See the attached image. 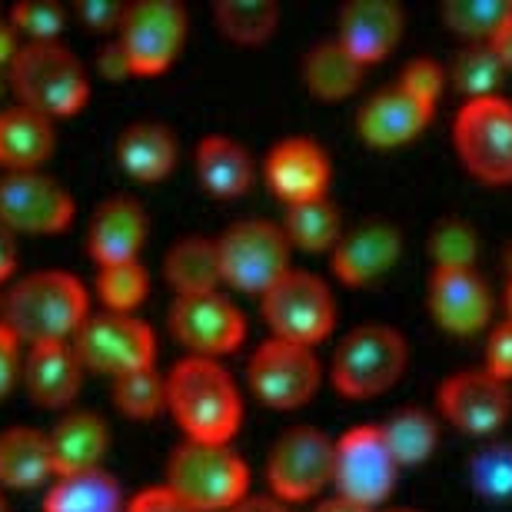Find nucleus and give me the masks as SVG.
<instances>
[{"mask_svg": "<svg viewBox=\"0 0 512 512\" xmlns=\"http://www.w3.org/2000/svg\"><path fill=\"white\" fill-rule=\"evenodd\" d=\"M167 406L187 439L230 443L243 419V399L233 376L217 360L187 356L167 376Z\"/></svg>", "mask_w": 512, "mask_h": 512, "instance_id": "1", "label": "nucleus"}, {"mask_svg": "<svg viewBox=\"0 0 512 512\" xmlns=\"http://www.w3.org/2000/svg\"><path fill=\"white\" fill-rule=\"evenodd\" d=\"M90 316L87 290L77 276L64 270H40L17 280L4 300V326L17 340L67 343Z\"/></svg>", "mask_w": 512, "mask_h": 512, "instance_id": "2", "label": "nucleus"}, {"mask_svg": "<svg viewBox=\"0 0 512 512\" xmlns=\"http://www.w3.org/2000/svg\"><path fill=\"white\" fill-rule=\"evenodd\" d=\"M163 486L193 512H223L250 496V469L227 443L183 439L167 459Z\"/></svg>", "mask_w": 512, "mask_h": 512, "instance_id": "3", "label": "nucleus"}, {"mask_svg": "<svg viewBox=\"0 0 512 512\" xmlns=\"http://www.w3.org/2000/svg\"><path fill=\"white\" fill-rule=\"evenodd\" d=\"M10 84L20 107L44 117H70L87 104L90 80L84 64L60 40H27L10 64Z\"/></svg>", "mask_w": 512, "mask_h": 512, "instance_id": "4", "label": "nucleus"}, {"mask_svg": "<svg viewBox=\"0 0 512 512\" xmlns=\"http://www.w3.org/2000/svg\"><path fill=\"white\" fill-rule=\"evenodd\" d=\"M409 346L396 326L363 323L340 340L333 353V386L350 399H373L393 389L406 373Z\"/></svg>", "mask_w": 512, "mask_h": 512, "instance_id": "5", "label": "nucleus"}, {"mask_svg": "<svg viewBox=\"0 0 512 512\" xmlns=\"http://www.w3.org/2000/svg\"><path fill=\"white\" fill-rule=\"evenodd\" d=\"M453 143L476 180L493 187L512 183V100L503 94L466 100L456 110Z\"/></svg>", "mask_w": 512, "mask_h": 512, "instance_id": "6", "label": "nucleus"}, {"mask_svg": "<svg viewBox=\"0 0 512 512\" xmlns=\"http://www.w3.org/2000/svg\"><path fill=\"white\" fill-rule=\"evenodd\" d=\"M263 320L276 340L316 346L333 333L336 300L316 273L290 270L260 296Z\"/></svg>", "mask_w": 512, "mask_h": 512, "instance_id": "7", "label": "nucleus"}, {"mask_svg": "<svg viewBox=\"0 0 512 512\" xmlns=\"http://www.w3.org/2000/svg\"><path fill=\"white\" fill-rule=\"evenodd\" d=\"M223 283H233L243 293H266L293 270L290 240L283 227L270 220H240L217 237Z\"/></svg>", "mask_w": 512, "mask_h": 512, "instance_id": "8", "label": "nucleus"}, {"mask_svg": "<svg viewBox=\"0 0 512 512\" xmlns=\"http://www.w3.org/2000/svg\"><path fill=\"white\" fill-rule=\"evenodd\" d=\"M336 443L316 426H293L266 459V483L280 503H303L333 483Z\"/></svg>", "mask_w": 512, "mask_h": 512, "instance_id": "9", "label": "nucleus"}, {"mask_svg": "<svg viewBox=\"0 0 512 512\" xmlns=\"http://www.w3.org/2000/svg\"><path fill=\"white\" fill-rule=\"evenodd\" d=\"M187 40V10L177 0H133L117 27L130 70L137 77L163 74L180 57Z\"/></svg>", "mask_w": 512, "mask_h": 512, "instance_id": "10", "label": "nucleus"}, {"mask_svg": "<svg viewBox=\"0 0 512 512\" xmlns=\"http://www.w3.org/2000/svg\"><path fill=\"white\" fill-rule=\"evenodd\" d=\"M74 350L84 370L107 376H124L133 370H147L157 360V336L133 313H94L74 336Z\"/></svg>", "mask_w": 512, "mask_h": 512, "instance_id": "11", "label": "nucleus"}, {"mask_svg": "<svg viewBox=\"0 0 512 512\" xmlns=\"http://www.w3.org/2000/svg\"><path fill=\"white\" fill-rule=\"evenodd\" d=\"M396 473L399 466L393 453H389L383 429L376 423L353 426L350 433L336 439V463H333L336 496L373 509L393 493Z\"/></svg>", "mask_w": 512, "mask_h": 512, "instance_id": "12", "label": "nucleus"}, {"mask_svg": "<svg viewBox=\"0 0 512 512\" xmlns=\"http://www.w3.org/2000/svg\"><path fill=\"white\" fill-rule=\"evenodd\" d=\"M320 360L313 346L270 336L250 356V389L270 409H300L320 389Z\"/></svg>", "mask_w": 512, "mask_h": 512, "instance_id": "13", "label": "nucleus"}, {"mask_svg": "<svg viewBox=\"0 0 512 512\" xmlns=\"http://www.w3.org/2000/svg\"><path fill=\"white\" fill-rule=\"evenodd\" d=\"M170 330L190 356H207V360L240 350V343L247 340V320L240 306L230 303L220 290L177 296L170 306Z\"/></svg>", "mask_w": 512, "mask_h": 512, "instance_id": "14", "label": "nucleus"}, {"mask_svg": "<svg viewBox=\"0 0 512 512\" xmlns=\"http://www.w3.org/2000/svg\"><path fill=\"white\" fill-rule=\"evenodd\" d=\"M0 220L14 233H60L74 220V197L40 170L4 173Z\"/></svg>", "mask_w": 512, "mask_h": 512, "instance_id": "15", "label": "nucleus"}, {"mask_svg": "<svg viewBox=\"0 0 512 512\" xmlns=\"http://www.w3.org/2000/svg\"><path fill=\"white\" fill-rule=\"evenodd\" d=\"M436 403L459 433L493 436L512 416V389L479 366V370H459L449 376L439 386Z\"/></svg>", "mask_w": 512, "mask_h": 512, "instance_id": "16", "label": "nucleus"}, {"mask_svg": "<svg viewBox=\"0 0 512 512\" xmlns=\"http://www.w3.org/2000/svg\"><path fill=\"white\" fill-rule=\"evenodd\" d=\"M426 303L439 330L453 336H473L486 330L493 320V293H489L483 276L476 273V266L473 270L433 266L426 283Z\"/></svg>", "mask_w": 512, "mask_h": 512, "instance_id": "17", "label": "nucleus"}, {"mask_svg": "<svg viewBox=\"0 0 512 512\" xmlns=\"http://www.w3.org/2000/svg\"><path fill=\"white\" fill-rule=\"evenodd\" d=\"M433 110V104H426L423 97H416L413 90H406L396 80L393 87L376 90L363 100L360 114H356V130L370 147L393 150L416 140L433 120Z\"/></svg>", "mask_w": 512, "mask_h": 512, "instance_id": "18", "label": "nucleus"}, {"mask_svg": "<svg viewBox=\"0 0 512 512\" xmlns=\"http://www.w3.org/2000/svg\"><path fill=\"white\" fill-rule=\"evenodd\" d=\"M399 253H403V233L386 220H370L343 233L330 250V266L336 280L346 286H373L399 263Z\"/></svg>", "mask_w": 512, "mask_h": 512, "instance_id": "19", "label": "nucleus"}, {"mask_svg": "<svg viewBox=\"0 0 512 512\" xmlns=\"http://www.w3.org/2000/svg\"><path fill=\"white\" fill-rule=\"evenodd\" d=\"M266 183L286 207L303 200L326 197L330 187V157L316 140L310 137H286L266 153L263 163Z\"/></svg>", "mask_w": 512, "mask_h": 512, "instance_id": "20", "label": "nucleus"}, {"mask_svg": "<svg viewBox=\"0 0 512 512\" xmlns=\"http://www.w3.org/2000/svg\"><path fill=\"white\" fill-rule=\"evenodd\" d=\"M403 37V10L393 0H353L340 10L336 40L360 60L373 67L396 50Z\"/></svg>", "mask_w": 512, "mask_h": 512, "instance_id": "21", "label": "nucleus"}, {"mask_svg": "<svg viewBox=\"0 0 512 512\" xmlns=\"http://www.w3.org/2000/svg\"><path fill=\"white\" fill-rule=\"evenodd\" d=\"M24 386L30 399L44 409H60L74 403L84 386V363L74 343H37L24 360Z\"/></svg>", "mask_w": 512, "mask_h": 512, "instance_id": "22", "label": "nucleus"}, {"mask_svg": "<svg viewBox=\"0 0 512 512\" xmlns=\"http://www.w3.org/2000/svg\"><path fill=\"white\" fill-rule=\"evenodd\" d=\"M143 237H147V213L133 197L120 193V197H107L94 210L87 250L100 266L137 260Z\"/></svg>", "mask_w": 512, "mask_h": 512, "instance_id": "23", "label": "nucleus"}, {"mask_svg": "<svg viewBox=\"0 0 512 512\" xmlns=\"http://www.w3.org/2000/svg\"><path fill=\"white\" fill-rule=\"evenodd\" d=\"M54 476H77L100 469L110 449V429L97 413H70L47 433Z\"/></svg>", "mask_w": 512, "mask_h": 512, "instance_id": "24", "label": "nucleus"}, {"mask_svg": "<svg viewBox=\"0 0 512 512\" xmlns=\"http://www.w3.org/2000/svg\"><path fill=\"white\" fill-rule=\"evenodd\" d=\"M54 120L27 107L0 110V167L7 173L37 170L54 153Z\"/></svg>", "mask_w": 512, "mask_h": 512, "instance_id": "25", "label": "nucleus"}, {"mask_svg": "<svg viewBox=\"0 0 512 512\" xmlns=\"http://www.w3.org/2000/svg\"><path fill=\"white\" fill-rule=\"evenodd\" d=\"M197 177L203 190L220 200H237L250 190L253 183V157L247 147L223 133L203 137L197 143Z\"/></svg>", "mask_w": 512, "mask_h": 512, "instance_id": "26", "label": "nucleus"}, {"mask_svg": "<svg viewBox=\"0 0 512 512\" xmlns=\"http://www.w3.org/2000/svg\"><path fill=\"white\" fill-rule=\"evenodd\" d=\"M177 137H173L170 127L153 124V120H140V124H130L120 133L117 143V160L133 180H147L157 183L167 173L177 167Z\"/></svg>", "mask_w": 512, "mask_h": 512, "instance_id": "27", "label": "nucleus"}, {"mask_svg": "<svg viewBox=\"0 0 512 512\" xmlns=\"http://www.w3.org/2000/svg\"><path fill=\"white\" fill-rule=\"evenodd\" d=\"M54 476L47 433L30 426H10L0 433V486L34 489Z\"/></svg>", "mask_w": 512, "mask_h": 512, "instance_id": "28", "label": "nucleus"}, {"mask_svg": "<svg viewBox=\"0 0 512 512\" xmlns=\"http://www.w3.org/2000/svg\"><path fill=\"white\" fill-rule=\"evenodd\" d=\"M167 283L177 290V296H197V293H217L223 283L220 270V250L217 237H183L167 250L163 260Z\"/></svg>", "mask_w": 512, "mask_h": 512, "instance_id": "29", "label": "nucleus"}, {"mask_svg": "<svg viewBox=\"0 0 512 512\" xmlns=\"http://www.w3.org/2000/svg\"><path fill=\"white\" fill-rule=\"evenodd\" d=\"M366 67L346 50L340 40H320L303 57V84L320 100H346L363 84Z\"/></svg>", "mask_w": 512, "mask_h": 512, "instance_id": "30", "label": "nucleus"}, {"mask_svg": "<svg viewBox=\"0 0 512 512\" xmlns=\"http://www.w3.org/2000/svg\"><path fill=\"white\" fill-rule=\"evenodd\" d=\"M44 512H124V489L104 466L60 476L44 499Z\"/></svg>", "mask_w": 512, "mask_h": 512, "instance_id": "31", "label": "nucleus"}, {"mask_svg": "<svg viewBox=\"0 0 512 512\" xmlns=\"http://www.w3.org/2000/svg\"><path fill=\"white\" fill-rule=\"evenodd\" d=\"M383 439L393 453L396 466H423L439 446V419L423 406H403L380 423Z\"/></svg>", "mask_w": 512, "mask_h": 512, "instance_id": "32", "label": "nucleus"}, {"mask_svg": "<svg viewBox=\"0 0 512 512\" xmlns=\"http://www.w3.org/2000/svg\"><path fill=\"white\" fill-rule=\"evenodd\" d=\"M283 233L290 240V247L306 253H330L343 237L340 207L330 197H316L286 207Z\"/></svg>", "mask_w": 512, "mask_h": 512, "instance_id": "33", "label": "nucleus"}, {"mask_svg": "<svg viewBox=\"0 0 512 512\" xmlns=\"http://www.w3.org/2000/svg\"><path fill=\"white\" fill-rule=\"evenodd\" d=\"M446 77L466 100L496 97L509 70L493 44H463L456 50L453 64L446 67Z\"/></svg>", "mask_w": 512, "mask_h": 512, "instance_id": "34", "label": "nucleus"}, {"mask_svg": "<svg viewBox=\"0 0 512 512\" xmlns=\"http://www.w3.org/2000/svg\"><path fill=\"white\" fill-rule=\"evenodd\" d=\"M439 17L466 44H493L512 20V0H446Z\"/></svg>", "mask_w": 512, "mask_h": 512, "instance_id": "35", "label": "nucleus"}, {"mask_svg": "<svg viewBox=\"0 0 512 512\" xmlns=\"http://www.w3.org/2000/svg\"><path fill=\"white\" fill-rule=\"evenodd\" d=\"M213 17L223 37L237 44H263L280 24V7L273 0H220Z\"/></svg>", "mask_w": 512, "mask_h": 512, "instance_id": "36", "label": "nucleus"}, {"mask_svg": "<svg viewBox=\"0 0 512 512\" xmlns=\"http://www.w3.org/2000/svg\"><path fill=\"white\" fill-rule=\"evenodd\" d=\"M469 486L476 496L489 503H509L512 499V439H496L476 449V456L466 466Z\"/></svg>", "mask_w": 512, "mask_h": 512, "instance_id": "37", "label": "nucleus"}, {"mask_svg": "<svg viewBox=\"0 0 512 512\" xmlns=\"http://www.w3.org/2000/svg\"><path fill=\"white\" fill-rule=\"evenodd\" d=\"M114 403L130 419H153L167 406V380L157 373V366L133 370L114 380Z\"/></svg>", "mask_w": 512, "mask_h": 512, "instance_id": "38", "label": "nucleus"}, {"mask_svg": "<svg viewBox=\"0 0 512 512\" xmlns=\"http://www.w3.org/2000/svg\"><path fill=\"white\" fill-rule=\"evenodd\" d=\"M150 290V276L143 270L140 260H124L100 266L97 276V293L110 313H130L143 303V296Z\"/></svg>", "mask_w": 512, "mask_h": 512, "instance_id": "39", "label": "nucleus"}, {"mask_svg": "<svg viewBox=\"0 0 512 512\" xmlns=\"http://www.w3.org/2000/svg\"><path fill=\"white\" fill-rule=\"evenodd\" d=\"M429 256L443 270H473L479 256V233L466 220L446 217L429 230Z\"/></svg>", "mask_w": 512, "mask_h": 512, "instance_id": "40", "label": "nucleus"}, {"mask_svg": "<svg viewBox=\"0 0 512 512\" xmlns=\"http://www.w3.org/2000/svg\"><path fill=\"white\" fill-rule=\"evenodd\" d=\"M10 24L27 40H57L67 24V7L54 0H24L10 10Z\"/></svg>", "mask_w": 512, "mask_h": 512, "instance_id": "41", "label": "nucleus"}, {"mask_svg": "<svg viewBox=\"0 0 512 512\" xmlns=\"http://www.w3.org/2000/svg\"><path fill=\"white\" fill-rule=\"evenodd\" d=\"M446 67L439 64V60L433 57H416L409 60V64L403 67V74H399V84H403L406 90H413L416 97H423L426 104L436 107L439 94H443L446 87Z\"/></svg>", "mask_w": 512, "mask_h": 512, "instance_id": "42", "label": "nucleus"}, {"mask_svg": "<svg viewBox=\"0 0 512 512\" xmlns=\"http://www.w3.org/2000/svg\"><path fill=\"white\" fill-rule=\"evenodd\" d=\"M483 370L493 373L496 380L512 383V320H503L493 333H489Z\"/></svg>", "mask_w": 512, "mask_h": 512, "instance_id": "43", "label": "nucleus"}, {"mask_svg": "<svg viewBox=\"0 0 512 512\" xmlns=\"http://www.w3.org/2000/svg\"><path fill=\"white\" fill-rule=\"evenodd\" d=\"M127 4H117V0H80L74 7L77 20L94 34H107V30H117L120 20H124Z\"/></svg>", "mask_w": 512, "mask_h": 512, "instance_id": "44", "label": "nucleus"}, {"mask_svg": "<svg viewBox=\"0 0 512 512\" xmlns=\"http://www.w3.org/2000/svg\"><path fill=\"white\" fill-rule=\"evenodd\" d=\"M20 340L7 330L4 320H0V399H4L10 389H14L17 376L24 373V360H20Z\"/></svg>", "mask_w": 512, "mask_h": 512, "instance_id": "45", "label": "nucleus"}, {"mask_svg": "<svg viewBox=\"0 0 512 512\" xmlns=\"http://www.w3.org/2000/svg\"><path fill=\"white\" fill-rule=\"evenodd\" d=\"M124 512H193V509L183 506L167 486H157V489H143V493L133 496Z\"/></svg>", "mask_w": 512, "mask_h": 512, "instance_id": "46", "label": "nucleus"}, {"mask_svg": "<svg viewBox=\"0 0 512 512\" xmlns=\"http://www.w3.org/2000/svg\"><path fill=\"white\" fill-rule=\"evenodd\" d=\"M97 70L104 74L107 80H124V77H130L133 70H130V60H127V54H124V47L117 44H104L100 47V54H97Z\"/></svg>", "mask_w": 512, "mask_h": 512, "instance_id": "47", "label": "nucleus"}, {"mask_svg": "<svg viewBox=\"0 0 512 512\" xmlns=\"http://www.w3.org/2000/svg\"><path fill=\"white\" fill-rule=\"evenodd\" d=\"M17 233L0 220V280H7L17 266Z\"/></svg>", "mask_w": 512, "mask_h": 512, "instance_id": "48", "label": "nucleus"}, {"mask_svg": "<svg viewBox=\"0 0 512 512\" xmlns=\"http://www.w3.org/2000/svg\"><path fill=\"white\" fill-rule=\"evenodd\" d=\"M24 47L17 40V30H14V24L10 20H0V67H10L14 64V57H17V50Z\"/></svg>", "mask_w": 512, "mask_h": 512, "instance_id": "49", "label": "nucleus"}, {"mask_svg": "<svg viewBox=\"0 0 512 512\" xmlns=\"http://www.w3.org/2000/svg\"><path fill=\"white\" fill-rule=\"evenodd\" d=\"M230 512H290V506L280 503L276 496H247L240 506H233Z\"/></svg>", "mask_w": 512, "mask_h": 512, "instance_id": "50", "label": "nucleus"}, {"mask_svg": "<svg viewBox=\"0 0 512 512\" xmlns=\"http://www.w3.org/2000/svg\"><path fill=\"white\" fill-rule=\"evenodd\" d=\"M493 47H496V54L503 57V64H506V70L512 74V20L503 27V34H499L496 40H493Z\"/></svg>", "mask_w": 512, "mask_h": 512, "instance_id": "51", "label": "nucleus"}, {"mask_svg": "<svg viewBox=\"0 0 512 512\" xmlns=\"http://www.w3.org/2000/svg\"><path fill=\"white\" fill-rule=\"evenodd\" d=\"M313 512H373V509L356 506V503H350V499H343V496H333V499H326V503L316 506Z\"/></svg>", "mask_w": 512, "mask_h": 512, "instance_id": "52", "label": "nucleus"}, {"mask_svg": "<svg viewBox=\"0 0 512 512\" xmlns=\"http://www.w3.org/2000/svg\"><path fill=\"white\" fill-rule=\"evenodd\" d=\"M506 310H509V320H512V276H509V286H506Z\"/></svg>", "mask_w": 512, "mask_h": 512, "instance_id": "53", "label": "nucleus"}, {"mask_svg": "<svg viewBox=\"0 0 512 512\" xmlns=\"http://www.w3.org/2000/svg\"><path fill=\"white\" fill-rule=\"evenodd\" d=\"M0 512H10V506H7V499L0 496Z\"/></svg>", "mask_w": 512, "mask_h": 512, "instance_id": "54", "label": "nucleus"}, {"mask_svg": "<svg viewBox=\"0 0 512 512\" xmlns=\"http://www.w3.org/2000/svg\"><path fill=\"white\" fill-rule=\"evenodd\" d=\"M386 512H416V509H386Z\"/></svg>", "mask_w": 512, "mask_h": 512, "instance_id": "55", "label": "nucleus"}]
</instances>
